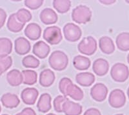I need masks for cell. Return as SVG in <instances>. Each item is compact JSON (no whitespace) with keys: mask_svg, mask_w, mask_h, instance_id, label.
I'll use <instances>...</instances> for the list:
<instances>
[{"mask_svg":"<svg viewBox=\"0 0 129 115\" xmlns=\"http://www.w3.org/2000/svg\"><path fill=\"white\" fill-rule=\"evenodd\" d=\"M126 3H129V1H128V0H126Z\"/></svg>","mask_w":129,"mask_h":115,"instance_id":"43","label":"cell"},{"mask_svg":"<svg viewBox=\"0 0 129 115\" xmlns=\"http://www.w3.org/2000/svg\"><path fill=\"white\" fill-rule=\"evenodd\" d=\"M7 80L12 87L20 85L23 80L22 73L18 69L11 70L7 74Z\"/></svg>","mask_w":129,"mask_h":115,"instance_id":"22","label":"cell"},{"mask_svg":"<svg viewBox=\"0 0 129 115\" xmlns=\"http://www.w3.org/2000/svg\"><path fill=\"white\" fill-rule=\"evenodd\" d=\"M25 36L31 40H37L41 37V28L38 24L30 23L28 24L24 31Z\"/></svg>","mask_w":129,"mask_h":115,"instance_id":"17","label":"cell"},{"mask_svg":"<svg viewBox=\"0 0 129 115\" xmlns=\"http://www.w3.org/2000/svg\"><path fill=\"white\" fill-rule=\"evenodd\" d=\"M117 47L122 51L129 50V33H122L117 36L116 40Z\"/></svg>","mask_w":129,"mask_h":115,"instance_id":"25","label":"cell"},{"mask_svg":"<svg viewBox=\"0 0 129 115\" xmlns=\"http://www.w3.org/2000/svg\"><path fill=\"white\" fill-rule=\"evenodd\" d=\"M25 24L21 23L17 19L16 13L12 14L9 16L7 23V27L8 29L12 33H19L23 30Z\"/></svg>","mask_w":129,"mask_h":115,"instance_id":"24","label":"cell"},{"mask_svg":"<svg viewBox=\"0 0 129 115\" xmlns=\"http://www.w3.org/2000/svg\"><path fill=\"white\" fill-rule=\"evenodd\" d=\"M62 111L65 115H80L82 112V106L78 103L69 100L64 102Z\"/></svg>","mask_w":129,"mask_h":115,"instance_id":"14","label":"cell"},{"mask_svg":"<svg viewBox=\"0 0 129 115\" xmlns=\"http://www.w3.org/2000/svg\"><path fill=\"white\" fill-rule=\"evenodd\" d=\"M109 69V64L103 58H98L93 63L92 70L96 75L103 76L107 74Z\"/></svg>","mask_w":129,"mask_h":115,"instance_id":"13","label":"cell"},{"mask_svg":"<svg viewBox=\"0 0 129 115\" xmlns=\"http://www.w3.org/2000/svg\"><path fill=\"white\" fill-rule=\"evenodd\" d=\"M7 19V13L3 9L0 8V28L3 27Z\"/></svg>","mask_w":129,"mask_h":115,"instance_id":"35","label":"cell"},{"mask_svg":"<svg viewBox=\"0 0 129 115\" xmlns=\"http://www.w3.org/2000/svg\"><path fill=\"white\" fill-rule=\"evenodd\" d=\"M31 49L30 43L28 40L23 37H19L14 41V49L16 52L19 55L28 54Z\"/></svg>","mask_w":129,"mask_h":115,"instance_id":"11","label":"cell"},{"mask_svg":"<svg viewBox=\"0 0 129 115\" xmlns=\"http://www.w3.org/2000/svg\"><path fill=\"white\" fill-rule=\"evenodd\" d=\"M56 79L54 72L52 70L46 69L40 74V84L42 87H48L51 86Z\"/></svg>","mask_w":129,"mask_h":115,"instance_id":"18","label":"cell"},{"mask_svg":"<svg viewBox=\"0 0 129 115\" xmlns=\"http://www.w3.org/2000/svg\"><path fill=\"white\" fill-rule=\"evenodd\" d=\"M16 18L21 23L25 24L32 19V14L27 9H21L16 13Z\"/></svg>","mask_w":129,"mask_h":115,"instance_id":"30","label":"cell"},{"mask_svg":"<svg viewBox=\"0 0 129 115\" xmlns=\"http://www.w3.org/2000/svg\"><path fill=\"white\" fill-rule=\"evenodd\" d=\"M76 81L83 87H90L95 81V76L91 72H81L76 76Z\"/></svg>","mask_w":129,"mask_h":115,"instance_id":"21","label":"cell"},{"mask_svg":"<svg viewBox=\"0 0 129 115\" xmlns=\"http://www.w3.org/2000/svg\"><path fill=\"white\" fill-rule=\"evenodd\" d=\"M127 62H128V63L129 64V54H128V56H127Z\"/></svg>","mask_w":129,"mask_h":115,"instance_id":"39","label":"cell"},{"mask_svg":"<svg viewBox=\"0 0 129 115\" xmlns=\"http://www.w3.org/2000/svg\"><path fill=\"white\" fill-rule=\"evenodd\" d=\"M39 92L36 88L28 87L25 88L21 93V98L26 105H32L35 103L38 97Z\"/></svg>","mask_w":129,"mask_h":115,"instance_id":"10","label":"cell"},{"mask_svg":"<svg viewBox=\"0 0 129 115\" xmlns=\"http://www.w3.org/2000/svg\"><path fill=\"white\" fill-rule=\"evenodd\" d=\"M16 115H36V113L32 108L26 107L23 109L21 112L16 114Z\"/></svg>","mask_w":129,"mask_h":115,"instance_id":"34","label":"cell"},{"mask_svg":"<svg viewBox=\"0 0 129 115\" xmlns=\"http://www.w3.org/2000/svg\"><path fill=\"white\" fill-rule=\"evenodd\" d=\"M100 3H103V4H105V5H111V4H113V3H114L115 2H116V1H112V0H109V1H100Z\"/></svg>","mask_w":129,"mask_h":115,"instance_id":"37","label":"cell"},{"mask_svg":"<svg viewBox=\"0 0 129 115\" xmlns=\"http://www.w3.org/2000/svg\"><path fill=\"white\" fill-rule=\"evenodd\" d=\"M2 115H9V114H2Z\"/></svg>","mask_w":129,"mask_h":115,"instance_id":"44","label":"cell"},{"mask_svg":"<svg viewBox=\"0 0 129 115\" xmlns=\"http://www.w3.org/2000/svg\"><path fill=\"white\" fill-rule=\"evenodd\" d=\"M109 103L113 108L119 109L123 107L126 103V96L124 92L119 89L111 91L109 96Z\"/></svg>","mask_w":129,"mask_h":115,"instance_id":"8","label":"cell"},{"mask_svg":"<svg viewBox=\"0 0 129 115\" xmlns=\"http://www.w3.org/2000/svg\"><path fill=\"white\" fill-rule=\"evenodd\" d=\"M99 47L101 52L106 54H111L115 50L114 41L108 36H103L100 39Z\"/></svg>","mask_w":129,"mask_h":115,"instance_id":"20","label":"cell"},{"mask_svg":"<svg viewBox=\"0 0 129 115\" xmlns=\"http://www.w3.org/2000/svg\"><path fill=\"white\" fill-rule=\"evenodd\" d=\"M127 95H128V99H129V87H128V90H127Z\"/></svg>","mask_w":129,"mask_h":115,"instance_id":"38","label":"cell"},{"mask_svg":"<svg viewBox=\"0 0 129 115\" xmlns=\"http://www.w3.org/2000/svg\"><path fill=\"white\" fill-rule=\"evenodd\" d=\"M12 65V59L11 56H5L0 58V72L3 74L6 72Z\"/></svg>","mask_w":129,"mask_h":115,"instance_id":"31","label":"cell"},{"mask_svg":"<svg viewBox=\"0 0 129 115\" xmlns=\"http://www.w3.org/2000/svg\"><path fill=\"white\" fill-rule=\"evenodd\" d=\"M59 91L64 96H70L74 100L81 101L83 98L84 93L83 91L76 85L72 83L69 78H63L59 83Z\"/></svg>","mask_w":129,"mask_h":115,"instance_id":"1","label":"cell"},{"mask_svg":"<svg viewBox=\"0 0 129 115\" xmlns=\"http://www.w3.org/2000/svg\"><path fill=\"white\" fill-rule=\"evenodd\" d=\"M2 75V73H1V72H0V76Z\"/></svg>","mask_w":129,"mask_h":115,"instance_id":"45","label":"cell"},{"mask_svg":"<svg viewBox=\"0 0 129 115\" xmlns=\"http://www.w3.org/2000/svg\"><path fill=\"white\" fill-rule=\"evenodd\" d=\"M2 111V107H1V105H0V112Z\"/></svg>","mask_w":129,"mask_h":115,"instance_id":"42","label":"cell"},{"mask_svg":"<svg viewBox=\"0 0 129 115\" xmlns=\"http://www.w3.org/2000/svg\"><path fill=\"white\" fill-rule=\"evenodd\" d=\"M91 62L88 58L81 55L75 56L73 59V65L79 71H85L89 69Z\"/></svg>","mask_w":129,"mask_h":115,"instance_id":"23","label":"cell"},{"mask_svg":"<svg viewBox=\"0 0 129 115\" xmlns=\"http://www.w3.org/2000/svg\"><path fill=\"white\" fill-rule=\"evenodd\" d=\"M40 18L41 22L45 25H52L56 23L58 19L56 12L50 8L43 9L40 13Z\"/></svg>","mask_w":129,"mask_h":115,"instance_id":"12","label":"cell"},{"mask_svg":"<svg viewBox=\"0 0 129 115\" xmlns=\"http://www.w3.org/2000/svg\"><path fill=\"white\" fill-rule=\"evenodd\" d=\"M78 49L79 52L87 56L94 54L97 50V41L92 36H87L79 43Z\"/></svg>","mask_w":129,"mask_h":115,"instance_id":"6","label":"cell"},{"mask_svg":"<svg viewBox=\"0 0 129 115\" xmlns=\"http://www.w3.org/2000/svg\"><path fill=\"white\" fill-rule=\"evenodd\" d=\"M50 51V47L44 41H39L33 46V53L40 59H44L48 56Z\"/></svg>","mask_w":129,"mask_h":115,"instance_id":"16","label":"cell"},{"mask_svg":"<svg viewBox=\"0 0 129 115\" xmlns=\"http://www.w3.org/2000/svg\"><path fill=\"white\" fill-rule=\"evenodd\" d=\"M48 63L52 69L57 71H63L69 64V58L66 54L61 50H55L50 54Z\"/></svg>","mask_w":129,"mask_h":115,"instance_id":"2","label":"cell"},{"mask_svg":"<svg viewBox=\"0 0 129 115\" xmlns=\"http://www.w3.org/2000/svg\"><path fill=\"white\" fill-rule=\"evenodd\" d=\"M1 102L2 105L8 109H14L17 107L20 103V100L18 96L16 95L10 93H5L2 95L1 98Z\"/></svg>","mask_w":129,"mask_h":115,"instance_id":"15","label":"cell"},{"mask_svg":"<svg viewBox=\"0 0 129 115\" xmlns=\"http://www.w3.org/2000/svg\"><path fill=\"white\" fill-rule=\"evenodd\" d=\"M52 98L48 93H43L40 96L38 103L37 108L40 112L45 113L50 111L52 107Z\"/></svg>","mask_w":129,"mask_h":115,"instance_id":"19","label":"cell"},{"mask_svg":"<svg viewBox=\"0 0 129 115\" xmlns=\"http://www.w3.org/2000/svg\"><path fill=\"white\" fill-rule=\"evenodd\" d=\"M115 115H124L123 114H115Z\"/></svg>","mask_w":129,"mask_h":115,"instance_id":"41","label":"cell"},{"mask_svg":"<svg viewBox=\"0 0 129 115\" xmlns=\"http://www.w3.org/2000/svg\"><path fill=\"white\" fill-rule=\"evenodd\" d=\"M92 18V11L85 5H79L73 9L72 20L79 24H85L90 21Z\"/></svg>","mask_w":129,"mask_h":115,"instance_id":"3","label":"cell"},{"mask_svg":"<svg viewBox=\"0 0 129 115\" xmlns=\"http://www.w3.org/2000/svg\"><path fill=\"white\" fill-rule=\"evenodd\" d=\"M53 7L59 13H66L70 10L71 2L69 0H54L53 1Z\"/></svg>","mask_w":129,"mask_h":115,"instance_id":"28","label":"cell"},{"mask_svg":"<svg viewBox=\"0 0 129 115\" xmlns=\"http://www.w3.org/2000/svg\"><path fill=\"white\" fill-rule=\"evenodd\" d=\"M43 0H25V5L31 10L38 9L43 3Z\"/></svg>","mask_w":129,"mask_h":115,"instance_id":"33","label":"cell"},{"mask_svg":"<svg viewBox=\"0 0 129 115\" xmlns=\"http://www.w3.org/2000/svg\"><path fill=\"white\" fill-rule=\"evenodd\" d=\"M83 115H101V112L96 108H90L85 111Z\"/></svg>","mask_w":129,"mask_h":115,"instance_id":"36","label":"cell"},{"mask_svg":"<svg viewBox=\"0 0 129 115\" xmlns=\"http://www.w3.org/2000/svg\"><path fill=\"white\" fill-rule=\"evenodd\" d=\"M23 75V83L25 85H32L35 84L38 80V74L33 70H24L21 72Z\"/></svg>","mask_w":129,"mask_h":115,"instance_id":"27","label":"cell"},{"mask_svg":"<svg viewBox=\"0 0 129 115\" xmlns=\"http://www.w3.org/2000/svg\"><path fill=\"white\" fill-rule=\"evenodd\" d=\"M67 100H69V98H67L66 96H62V95L57 96L54 99V102H53V105H54V108L55 111L57 112H59V113L63 112V111H62L63 105L64 102H66Z\"/></svg>","mask_w":129,"mask_h":115,"instance_id":"32","label":"cell"},{"mask_svg":"<svg viewBox=\"0 0 129 115\" xmlns=\"http://www.w3.org/2000/svg\"><path fill=\"white\" fill-rule=\"evenodd\" d=\"M63 33L65 39L71 42L78 41L82 35V32L79 27L72 23H69L64 25Z\"/></svg>","mask_w":129,"mask_h":115,"instance_id":"7","label":"cell"},{"mask_svg":"<svg viewBox=\"0 0 129 115\" xmlns=\"http://www.w3.org/2000/svg\"><path fill=\"white\" fill-rule=\"evenodd\" d=\"M47 115H56V114L54 113H48V114H47Z\"/></svg>","mask_w":129,"mask_h":115,"instance_id":"40","label":"cell"},{"mask_svg":"<svg viewBox=\"0 0 129 115\" xmlns=\"http://www.w3.org/2000/svg\"><path fill=\"white\" fill-rule=\"evenodd\" d=\"M110 76L115 81L124 82L129 77L128 68L125 64L117 63L112 67Z\"/></svg>","mask_w":129,"mask_h":115,"instance_id":"4","label":"cell"},{"mask_svg":"<svg viewBox=\"0 0 129 115\" xmlns=\"http://www.w3.org/2000/svg\"><path fill=\"white\" fill-rule=\"evenodd\" d=\"M108 91V88L105 85L101 83H98L91 88V97L96 102H103L107 98Z\"/></svg>","mask_w":129,"mask_h":115,"instance_id":"9","label":"cell"},{"mask_svg":"<svg viewBox=\"0 0 129 115\" xmlns=\"http://www.w3.org/2000/svg\"><path fill=\"white\" fill-rule=\"evenodd\" d=\"M12 42L7 38H0V58L10 54L12 50Z\"/></svg>","mask_w":129,"mask_h":115,"instance_id":"26","label":"cell"},{"mask_svg":"<svg viewBox=\"0 0 129 115\" xmlns=\"http://www.w3.org/2000/svg\"><path fill=\"white\" fill-rule=\"evenodd\" d=\"M22 64L25 67L36 69L40 65V62L38 59L32 55H28L24 57L22 60Z\"/></svg>","mask_w":129,"mask_h":115,"instance_id":"29","label":"cell"},{"mask_svg":"<svg viewBox=\"0 0 129 115\" xmlns=\"http://www.w3.org/2000/svg\"><path fill=\"white\" fill-rule=\"evenodd\" d=\"M43 37L50 45H57L63 39L60 28L57 26L48 27L44 30Z\"/></svg>","mask_w":129,"mask_h":115,"instance_id":"5","label":"cell"}]
</instances>
